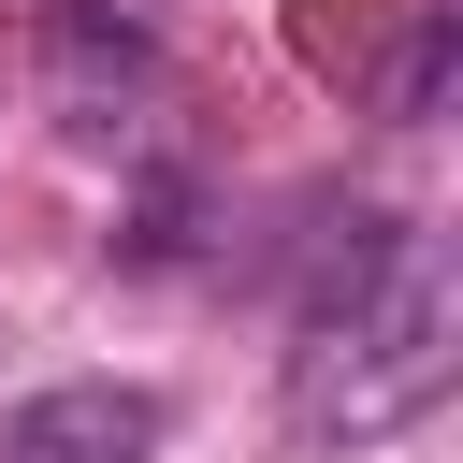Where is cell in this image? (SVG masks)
Returning <instances> with one entry per match:
<instances>
[{
    "label": "cell",
    "mask_w": 463,
    "mask_h": 463,
    "mask_svg": "<svg viewBox=\"0 0 463 463\" xmlns=\"http://www.w3.org/2000/svg\"><path fill=\"white\" fill-rule=\"evenodd\" d=\"M449 362H463L449 232L376 217V232L347 246V275L304 304V347H289V420H304V434H405L420 405H449Z\"/></svg>",
    "instance_id": "1"
},
{
    "label": "cell",
    "mask_w": 463,
    "mask_h": 463,
    "mask_svg": "<svg viewBox=\"0 0 463 463\" xmlns=\"http://www.w3.org/2000/svg\"><path fill=\"white\" fill-rule=\"evenodd\" d=\"M0 463H159V391H116V376L29 391L0 420Z\"/></svg>",
    "instance_id": "2"
}]
</instances>
